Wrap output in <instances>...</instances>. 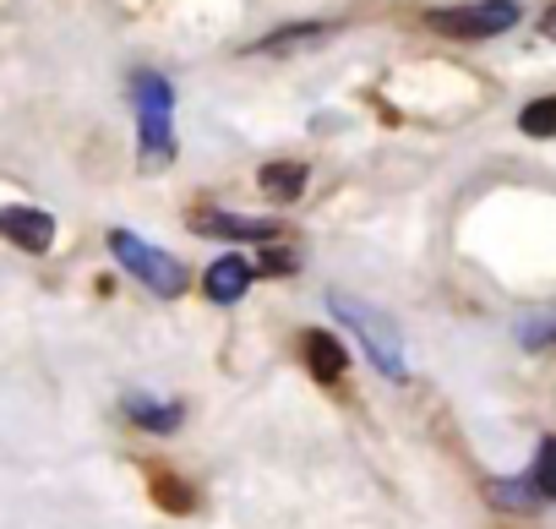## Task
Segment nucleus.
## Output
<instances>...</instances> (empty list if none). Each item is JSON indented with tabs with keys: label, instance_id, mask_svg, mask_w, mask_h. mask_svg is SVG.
<instances>
[{
	"label": "nucleus",
	"instance_id": "obj_1",
	"mask_svg": "<svg viewBox=\"0 0 556 529\" xmlns=\"http://www.w3.org/2000/svg\"><path fill=\"white\" fill-rule=\"evenodd\" d=\"M328 312L366 344V355H371V366L382 371V377H393V382H404L409 377V361H404V339H399V328L377 312V306H366V301H355V295H344V290H333L328 295Z\"/></svg>",
	"mask_w": 556,
	"mask_h": 529
},
{
	"label": "nucleus",
	"instance_id": "obj_2",
	"mask_svg": "<svg viewBox=\"0 0 556 529\" xmlns=\"http://www.w3.org/2000/svg\"><path fill=\"white\" fill-rule=\"evenodd\" d=\"M110 251H115L121 268H126L131 279H142L153 295H180V290H186V268H180L169 251L148 245L142 235H131V229H110Z\"/></svg>",
	"mask_w": 556,
	"mask_h": 529
},
{
	"label": "nucleus",
	"instance_id": "obj_3",
	"mask_svg": "<svg viewBox=\"0 0 556 529\" xmlns=\"http://www.w3.org/2000/svg\"><path fill=\"white\" fill-rule=\"evenodd\" d=\"M518 0H469V7H442L426 17L431 34L442 39H496V34H513L518 28Z\"/></svg>",
	"mask_w": 556,
	"mask_h": 529
},
{
	"label": "nucleus",
	"instance_id": "obj_4",
	"mask_svg": "<svg viewBox=\"0 0 556 529\" xmlns=\"http://www.w3.org/2000/svg\"><path fill=\"white\" fill-rule=\"evenodd\" d=\"M191 229L197 235H218V240H251V245H273L285 240V224L278 218H245V213H224V207H197L191 213Z\"/></svg>",
	"mask_w": 556,
	"mask_h": 529
},
{
	"label": "nucleus",
	"instance_id": "obj_5",
	"mask_svg": "<svg viewBox=\"0 0 556 529\" xmlns=\"http://www.w3.org/2000/svg\"><path fill=\"white\" fill-rule=\"evenodd\" d=\"M0 240H12L17 251H50L55 240V218L45 207H28V202H12V207H0Z\"/></svg>",
	"mask_w": 556,
	"mask_h": 529
},
{
	"label": "nucleus",
	"instance_id": "obj_6",
	"mask_svg": "<svg viewBox=\"0 0 556 529\" xmlns=\"http://www.w3.org/2000/svg\"><path fill=\"white\" fill-rule=\"evenodd\" d=\"M301 361H306V371H312L323 388H339L344 371H350V350H344V339H333L328 328H306V333H301Z\"/></svg>",
	"mask_w": 556,
	"mask_h": 529
},
{
	"label": "nucleus",
	"instance_id": "obj_7",
	"mask_svg": "<svg viewBox=\"0 0 556 529\" xmlns=\"http://www.w3.org/2000/svg\"><path fill=\"white\" fill-rule=\"evenodd\" d=\"M251 279H256V262H245L240 251H229V256H218L213 268L202 274V295H207L213 306H235V301L251 290Z\"/></svg>",
	"mask_w": 556,
	"mask_h": 529
},
{
	"label": "nucleus",
	"instance_id": "obj_8",
	"mask_svg": "<svg viewBox=\"0 0 556 529\" xmlns=\"http://www.w3.org/2000/svg\"><path fill=\"white\" fill-rule=\"evenodd\" d=\"M175 110H137V153L142 169H164L175 164Z\"/></svg>",
	"mask_w": 556,
	"mask_h": 529
},
{
	"label": "nucleus",
	"instance_id": "obj_9",
	"mask_svg": "<svg viewBox=\"0 0 556 529\" xmlns=\"http://www.w3.org/2000/svg\"><path fill=\"white\" fill-rule=\"evenodd\" d=\"M126 420L142 426V431H153V437H169V431H180L186 410L180 404H164V399H148V393H126Z\"/></svg>",
	"mask_w": 556,
	"mask_h": 529
},
{
	"label": "nucleus",
	"instance_id": "obj_10",
	"mask_svg": "<svg viewBox=\"0 0 556 529\" xmlns=\"http://www.w3.org/2000/svg\"><path fill=\"white\" fill-rule=\"evenodd\" d=\"M306 180H312V169H306L301 159H273V164H262V175H256V186H262L273 202H295V197L306 191Z\"/></svg>",
	"mask_w": 556,
	"mask_h": 529
},
{
	"label": "nucleus",
	"instance_id": "obj_11",
	"mask_svg": "<svg viewBox=\"0 0 556 529\" xmlns=\"http://www.w3.org/2000/svg\"><path fill=\"white\" fill-rule=\"evenodd\" d=\"M328 39H333V23H295V28H278L262 45H251V55H290V50H312Z\"/></svg>",
	"mask_w": 556,
	"mask_h": 529
},
{
	"label": "nucleus",
	"instance_id": "obj_12",
	"mask_svg": "<svg viewBox=\"0 0 556 529\" xmlns=\"http://www.w3.org/2000/svg\"><path fill=\"white\" fill-rule=\"evenodd\" d=\"M523 486H529L534 507H551V502H556V437H540L534 464L523 469Z\"/></svg>",
	"mask_w": 556,
	"mask_h": 529
},
{
	"label": "nucleus",
	"instance_id": "obj_13",
	"mask_svg": "<svg viewBox=\"0 0 556 529\" xmlns=\"http://www.w3.org/2000/svg\"><path fill=\"white\" fill-rule=\"evenodd\" d=\"M518 131H523V137H534V142H551V137H556V93L529 99V104L518 110Z\"/></svg>",
	"mask_w": 556,
	"mask_h": 529
},
{
	"label": "nucleus",
	"instance_id": "obj_14",
	"mask_svg": "<svg viewBox=\"0 0 556 529\" xmlns=\"http://www.w3.org/2000/svg\"><path fill=\"white\" fill-rule=\"evenodd\" d=\"M131 99L137 110H175V88L159 72H131Z\"/></svg>",
	"mask_w": 556,
	"mask_h": 529
},
{
	"label": "nucleus",
	"instance_id": "obj_15",
	"mask_svg": "<svg viewBox=\"0 0 556 529\" xmlns=\"http://www.w3.org/2000/svg\"><path fill=\"white\" fill-rule=\"evenodd\" d=\"M153 496H159V507H169V513H191V507H197V491H191L186 480L164 475V469H153Z\"/></svg>",
	"mask_w": 556,
	"mask_h": 529
},
{
	"label": "nucleus",
	"instance_id": "obj_16",
	"mask_svg": "<svg viewBox=\"0 0 556 529\" xmlns=\"http://www.w3.org/2000/svg\"><path fill=\"white\" fill-rule=\"evenodd\" d=\"M295 268H301V256H295L290 245H278V240H273V245L256 256V279H273V274H295Z\"/></svg>",
	"mask_w": 556,
	"mask_h": 529
},
{
	"label": "nucleus",
	"instance_id": "obj_17",
	"mask_svg": "<svg viewBox=\"0 0 556 529\" xmlns=\"http://www.w3.org/2000/svg\"><path fill=\"white\" fill-rule=\"evenodd\" d=\"M523 344H529V350H545V344H556V323H534V328H523Z\"/></svg>",
	"mask_w": 556,
	"mask_h": 529
},
{
	"label": "nucleus",
	"instance_id": "obj_18",
	"mask_svg": "<svg viewBox=\"0 0 556 529\" xmlns=\"http://www.w3.org/2000/svg\"><path fill=\"white\" fill-rule=\"evenodd\" d=\"M540 34H545V39H556V7L545 12V23H540Z\"/></svg>",
	"mask_w": 556,
	"mask_h": 529
}]
</instances>
